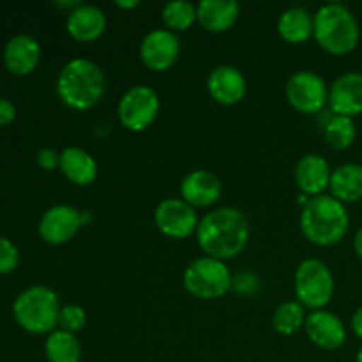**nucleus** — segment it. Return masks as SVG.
Instances as JSON below:
<instances>
[{
  "instance_id": "nucleus-1",
  "label": "nucleus",
  "mask_w": 362,
  "mask_h": 362,
  "mask_svg": "<svg viewBox=\"0 0 362 362\" xmlns=\"http://www.w3.org/2000/svg\"><path fill=\"white\" fill-rule=\"evenodd\" d=\"M194 233L205 257L226 262L243 253L250 240L251 226L246 214L237 207H219L200 219Z\"/></svg>"
},
{
  "instance_id": "nucleus-2",
  "label": "nucleus",
  "mask_w": 362,
  "mask_h": 362,
  "mask_svg": "<svg viewBox=\"0 0 362 362\" xmlns=\"http://www.w3.org/2000/svg\"><path fill=\"white\" fill-rule=\"evenodd\" d=\"M106 76L90 59L76 57L64 64L57 76V94L73 110H90L103 99Z\"/></svg>"
},
{
  "instance_id": "nucleus-3",
  "label": "nucleus",
  "mask_w": 362,
  "mask_h": 362,
  "mask_svg": "<svg viewBox=\"0 0 362 362\" xmlns=\"http://www.w3.org/2000/svg\"><path fill=\"white\" fill-rule=\"evenodd\" d=\"M350 216L345 204L332 194L311 197L300 212V230L310 243L317 246H334L345 239Z\"/></svg>"
},
{
  "instance_id": "nucleus-4",
  "label": "nucleus",
  "mask_w": 362,
  "mask_h": 362,
  "mask_svg": "<svg viewBox=\"0 0 362 362\" xmlns=\"http://www.w3.org/2000/svg\"><path fill=\"white\" fill-rule=\"evenodd\" d=\"M313 37L318 46L331 55H349L357 48L361 39L359 21L349 6L327 2L317 9Z\"/></svg>"
},
{
  "instance_id": "nucleus-5",
  "label": "nucleus",
  "mask_w": 362,
  "mask_h": 362,
  "mask_svg": "<svg viewBox=\"0 0 362 362\" xmlns=\"http://www.w3.org/2000/svg\"><path fill=\"white\" fill-rule=\"evenodd\" d=\"M59 296L45 285H32L18 293L13 303V317L30 334H49L59 329Z\"/></svg>"
},
{
  "instance_id": "nucleus-6",
  "label": "nucleus",
  "mask_w": 362,
  "mask_h": 362,
  "mask_svg": "<svg viewBox=\"0 0 362 362\" xmlns=\"http://www.w3.org/2000/svg\"><path fill=\"white\" fill-rule=\"evenodd\" d=\"M184 288L197 299H221L232 290L233 276L226 262L211 257L194 258L182 274Z\"/></svg>"
},
{
  "instance_id": "nucleus-7",
  "label": "nucleus",
  "mask_w": 362,
  "mask_h": 362,
  "mask_svg": "<svg viewBox=\"0 0 362 362\" xmlns=\"http://www.w3.org/2000/svg\"><path fill=\"white\" fill-rule=\"evenodd\" d=\"M293 288L297 300L308 310H324L334 296V276L329 265L318 258H306L296 269Z\"/></svg>"
},
{
  "instance_id": "nucleus-8",
  "label": "nucleus",
  "mask_w": 362,
  "mask_h": 362,
  "mask_svg": "<svg viewBox=\"0 0 362 362\" xmlns=\"http://www.w3.org/2000/svg\"><path fill=\"white\" fill-rule=\"evenodd\" d=\"M161 101L158 92L148 85H133L119 99L117 113L124 127L129 131H144L158 119Z\"/></svg>"
},
{
  "instance_id": "nucleus-9",
  "label": "nucleus",
  "mask_w": 362,
  "mask_h": 362,
  "mask_svg": "<svg viewBox=\"0 0 362 362\" xmlns=\"http://www.w3.org/2000/svg\"><path fill=\"white\" fill-rule=\"evenodd\" d=\"M286 99L300 113H320L329 103V85L311 69H299L286 81Z\"/></svg>"
},
{
  "instance_id": "nucleus-10",
  "label": "nucleus",
  "mask_w": 362,
  "mask_h": 362,
  "mask_svg": "<svg viewBox=\"0 0 362 362\" xmlns=\"http://www.w3.org/2000/svg\"><path fill=\"white\" fill-rule=\"evenodd\" d=\"M154 223L159 232L172 239H186L197 232V209L191 207L182 198H165L154 209Z\"/></svg>"
},
{
  "instance_id": "nucleus-11",
  "label": "nucleus",
  "mask_w": 362,
  "mask_h": 362,
  "mask_svg": "<svg viewBox=\"0 0 362 362\" xmlns=\"http://www.w3.org/2000/svg\"><path fill=\"white\" fill-rule=\"evenodd\" d=\"M81 225H85V219L76 207L67 204H57L41 216L37 230L46 244L62 246L76 235Z\"/></svg>"
},
{
  "instance_id": "nucleus-12",
  "label": "nucleus",
  "mask_w": 362,
  "mask_h": 362,
  "mask_svg": "<svg viewBox=\"0 0 362 362\" xmlns=\"http://www.w3.org/2000/svg\"><path fill=\"white\" fill-rule=\"evenodd\" d=\"M180 55L179 35L170 28H154L140 42V59L148 69L166 71Z\"/></svg>"
},
{
  "instance_id": "nucleus-13",
  "label": "nucleus",
  "mask_w": 362,
  "mask_h": 362,
  "mask_svg": "<svg viewBox=\"0 0 362 362\" xmlns=\"http://www.w3.org/2000/svg\"><path fill=\"white\" fill-rule=\"evenodd\" d=\"M329 106L334 115L354 117L362 113V73L349 71L332 81L329 87Z\"/></svg>"
},
{
  "instance_id": "nucleus-14",
  "label": "nucleus",
  "mask_w": 362,
  "mask_h": 362,
  "mask_svg": "<svg viewBox=\"0 0 362 362\" xmlns=\"http://www.w3.org/2000/svg\"><path fill=\"white\" fill-rule=\"evenodd\" d=\"M207 90L219 105H237L247 90V81L243 71L232 64L216 66L207 76Z\"/></svg>"
},
{
  "instance_id": "nucleus-15",
  "label": "nucleus",
  "mask_w": 362,
  "mask_h": 362,
  "mask_svg": "<svg viewBox=\"0 0 362 362\" xmlns=\"http://www.w3.org/2000/svg\"><path fill=\"white\" fill-rule=\"evenodd\" d=\"M306 334L311 341L324 350H338L346 341V327L341 318L332 311L315 310L308 315Z\"/></svg>"
},
{
  "instance_id": "nucleus-16",
  "label": "nucleus",
  "mask_w": 362,
  "mask_h": 362,
  "mask_svg": "<svg viewBox=\"0 0 362 362\" xmlns=\"http://www.w3.org/2000/svg\"><path fill=\"white\" fill-rule=\"evenodd\" d=\"M180 198L191 207H211L221 198L223 184L216 173L209 170H191L180 180Z\"/></svg>"
},
{
  "instance_id": "nucleus-17",
  "label": "nucleus",
  "mask_w": 362,
  "mask_h": 362,
  "mask_svg": "<svg viewBox=\"0 0 362 362\" xmlns=\"http://www.w3.org/2000/svg\"><path fill=\"white\" fill-rule=\"evenodd\" d=\"M4 64L7 71L16 76H27L41 60V45L28 34L13 35L4 46Z\"/></svg>"
},
{
  "instance_id": "nucleus-18",
  "label": "nucleus",
  "mask_w": 362,
  "mask_h": 362,
  "mask_svg": "<svg viewBox=\"0 0 362 362\" xmlns=\"http://www.w3.org/2000/svg\"><path fill=\"white\" fill-rule=\"evenodd\" d=\"M296 182L299 189L308 197L324 194L331 184L332 170L327 159L320 154H304L296 165Z\"/></svg>"
},
{
  "instance_id": "nucleus-19",
  "label": "nucleus",
  "mask_w": 362,
  "mask_h": 362,
  "mask_svg": "<svg viewBox=\"0 0 362 362\" xmlns=\"http://www.w3.org/2000/svg\"><path fill=\"white\" fill-rule=\"evenodd\" d=\"M66 28L71 37L76 41H95L98 37H101L106 28L105 11L94 4H80L67 14Z\"/></svg>"
},
{
  "instance_id": "nucleus-20",
  "label": "nucleus",
  "mask_w": 362,
  "mask_h": 362,
  "mask_svg": "<svg viewBox=\"0 0 362 362\" xmlns=\"http://www.w3.org/2000/svg\"><path fill=\"white\" fill-rule=\"evenodd\" d=\"M240 6L237 0H202L197 6V21L209 32H226L237 23Z\"/></svg>"
},
{
  "instance_id": "nucleus-21",
  "label": "nucleus",
  "mask_w": 362,
  "mask_h": 362,
  "mask_svg": "<svg viewBox=\"0 0 362 362\" xmlns=\"http://www.w3.org/2000/svg\"><path fill=\"white\" fill-rule=\"evenodd\" d=\"M60 172L76 186H88L98 179V161L81 147H66L60 152Z\"/></svg>"
},
{
  "instance_id": "nucleus-22",
  "label": "nucleus",
  "mask_w": 362,
  "mask_h": 362,
  "mask_svg": "<svg viewBox=\"0 0 362 362\" xmlns=\"http://www.w3.org/2000/svg\"><path fill=\"white\" fill-rule=\"evenodd\" d=\"M331 194L341 204H354L362 200V165L345 163L332 170Z\"/></svg>"
},
{
  "instance_id": "nucleus-23",
  "label": "nucleus",
  "mask_w": 362,
  "mask_h": 362,
  "mask_svg": "<svg viewBox=\"0 0 362 362\" xmlns=\"http://www.w3.org/2000/svg\"><path fill=\"white\" fill-rule=\"evenodd\" d=\"M278 32L286 42L300 45L306 42L315 32V18L306 7H288L278 18Z\"/></svg>"
},
{
  "instance_id": "nucleus-24",
  "label": "nucleus",
  "mask_w": 362,
  "mask_h": 362,
  "mask_svg": "<svg viewBox=\"0 0 362 362\" xmlns=\"http://www.w3.org/2000/svg\"><path fill=\"white\" fill-rule=\"evenodd\" d=\"M45 354L48 362H80L81 345L73 332L55 329L45 341Z\"/></svg>"
},
{
  "instance_id": "nucleus-25",
  "label": "nucleus",
  "mask_w": 362,
  "mask_h": 362,
  "mask_svg": "<svg viewBox=\"0 0 362 362\" xmlns=\"http://www.w3.org/2000/svg\"><path fill=\"white\" fill-rule=\"evenodd\" d=\"M306 308L299 300H286L276 308L272 315V325L283 336H292L306 324Z\"/></svg>"
},
{
  "instance_id": "nucleus-26",
  "label": "nucleus",
  "mask_w": 362,
  "mask_h": 362,
  "mask_svg": "<svg viewBox=\"0 0 362 362\" xmlns=\"http://www.w3.org/2000/svg\"><path fill=\"white\" fill-rule=\"evenodd\" d=\"M324 134L327 144L336 151L349 148L356 141L357 127L354 119L343 115H334L332 113L324 124Z\"/></svg>"
},
{
  "instance_id": "nucleus-27",
  "label": "nucleus",
  "mask_w": 362,
  "mask_h": 362,
  "mask_svg": "<svg viewBox=\"0 0 362 362\" xmlns=\"http://www.w3.org/2000/svg\"><path fill=\"white\" fill-rule=\"evenodd\" d=\"M161 18L172 32L187 30L197 21V6L189 0H170L163 6Z\"/></svg>"
},
{
  "instance_id": "nucleus-28",
  "label": "nucleus",
  "mask_w": 362,
  "mask_h": 362,
  "mask_svg": "<svg viewBox=\"0 0 362 362\" xmlns=\"http://www.w3.org/2000/svg\"><path fill=\"white\" fill-rule=\"evenodd\" d=\"M85 324H87V313H85V310L81 306H78V304H67V306L60 308L59 329L76 334L78 331H81L85 327Z\"/></svg>"
},
{
  "instance_id": "nucleus-29",
  "label": "nucleus",
  "mask_w": 362,
  "mask_h": 362,
  "mask_svg": "<svg viewBox=\"0 0 362 362\" xmlns=\"http://www.w3.org/2000/svg\"><path fill=\"white\" fill-rule=\"evenodd\" d=\"M20 265V250L7 237L0 235V274H11Z\"/></svg>"
},
{
  "instance_id": "nucleus-30",
  "label": "nucleus",
  "mask_w": 362,
  "mask_h": 362,
  "mask_svg": "<svg viewBox=\"0 0 362 362\" xmlns=\"http://www.w3.org/2000/svg\"><path fill=\"white\" fill-rule=\"evenodd\" d=\"M258 286H260V281L255 274L251 272H240L237 278H233V286L237 292L240 293H257Z\"/></svg>"
},
{
  "instance_id": "nucleus-31",
  "label": "nucleus",
  "mask_w": 362,
  "mask_h": 362,
  "mask_svg": "<svg viewBox=\"0 0 362 362\" xmlns=\"http://www.w3.org/2000/svg\"><path fill=\"white\" fill-rule=\"evenodd\" d=\"M35 161L41 166L42 170H55L57 166H60V152H57L55 148H41L35 156Z\"/></svg>"
},
{
  "instance_id": "nucleus-32",
  "label": "nucleus",
  "mask_w": 362,
  "mask_h": 362,
  "mask_svg": "<svg viewBox=\"0 0 362 362\" xmlns=\"http://www.w3.org/2000/svg\"><path fill=\"white\" fill-rule=\"evenodd\" d=\"M16 119V106L6 98H0V127L9 126Z\"/></svg>"
},
{
  "instance_id": "nucleus-33",
  "label": "nucleus",
  "mask_w": 362,
  "mask_h": 362,
  "mask_svg": "<svg viewBox=\"0 0 362 362\" xmlns=\"http://www.w3.org/2000/svg\"><path fill=\"white\" fill-rule=\"evenodd\" d=\"M352 331L357 338L362 339V306L357 308L352 315Z\"/></svg>"
},
{
  "instance_id": "nucleus-34",
  "label": "nucleus",
  "mask_w": 362,
  "mask_h": 362,
  "mask_svg": "<svg viewBox=\"0 0 362 362\" xmlns=\"http://www.w3.org/2000/svg\"><path fill=\"white\" fill-rule=\"evenodd\" d=\"M354 250H356V255L362 260V226L357 230L356 237H354Z\"/></svg>"
},
{
  "instance_id": "nucleus-35",
  "label": "nucleus",
  "mask_w": 362,
  "mask_h": 362,
  "mask_svg": "<svg viewBox=\"0 0 362 362\" xmlns=\"http://www.w3.org/2000/svg\"><path fill=\"white\" fill-rule=\"evenodd\" d=\"M117 6L119 7H124V9H129V7H136L140 6V2L138 0H129V2H124V0H117Z\"/></svg>"
},
{
  "instance_id": "nucleus-36",
  "label": "nucleus",
  "mask_w": 362,
  "mask_h": 362,
  "mask_svg": "<svg viewBox=\"0 0 362 362\" xmlns=\"http://www.w3.org/2000/svg\"><path fill=\"white\" fill-rule=\"evenodd\" d=\"M356 362H362V346H361V349H359V352H357Z\"/></svg>"
}]
</instances>
